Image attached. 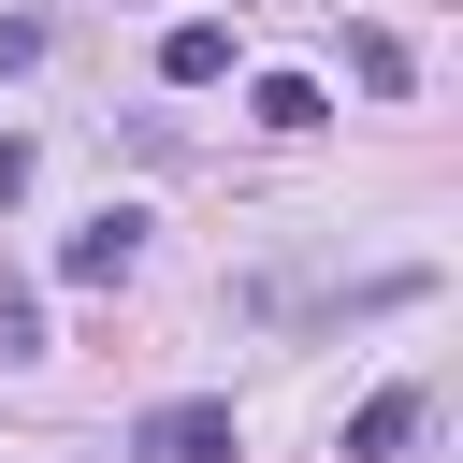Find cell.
Masks as SVG:
<instances>
[{
	"mask_svg": "<svg viewBox=\"0 0 463 463\" xmlns=\"http://www.w3.org/2000/svg\"><path fill=\"white\" fill-rule=\"evenodd\" d=\"M130 463H246L232 391H174V405H145V420H130Z\"/></svg>",
	"mask_w": 463,
	"mask_h": 463,
	"instance_id": "6da1fadb",
	"label": "cell"
},
{
	"mask_svg": "<svg viewBox=\"0 0 463 463\" xmlns=\"http://www.w3.org/2000/svg\"><path fill=\"white\" fill-rule=\"evenodd\" d=\"M434 434V391H376V405H347V434H333V463H405Z\"/></svg>",
	"mask_w": 463,
	"mask_h": 463,
	"instance_id": "7a4b0ae2",
	"label": "cell"
},
{
	"mask_svg": "<svg viewBox=\"0 0 463 463\" xmlns=\"http://www.w3.org/2000/svg\"><path fill=\"white\" fill-rule=\"evenodd\" d=\"M130 260H145V217H130V203H101L87 232H58V275H72V289H116Z\"/></svg>",
	"mask_w": 463,
	"mask_h": 463,
	"instance_id": "3957f363",
	"label": "cell"
},
{
	"mask_svg": "<svg viewBox=\"0 0 463 463\" xmlns=\"http://www.w3.org/2000/svg\"><path fill=\"white\" fill-rule=\"evenodd\" d=\"M159 72H174V87H217V72H232V14H188V29H159Z\"/></svg>",
	"mask_w": 463,
	"mask_h": 463,
	"instance_id": "277c9868",
	"label": "cell"
},
{
	"mask_svg": "<svg viewBox=\"0 0 463 463\" xmlns=\"http://www.w3.org/2000/svg\"><path fill=\"white\" fill-rule=\"evenodd\" d=\"M246 116H260L275 145H304V130H318L333 101H318V72H260V87H246Z\"/></svg>",
	"mask_w": 463,
	"mask_h": 463,
	"instance_id": "5b68a950",
	"label": "cell"
},
{
	"mask_svg": "<svg viewBox=\"0 0 463 463\" xmlns=\"http://www.w3.org/2000/svg\"><path fill=\"white\" fill-rule=\"evenodd\" d=\"M347 58H362V87H376V101H405V87H420V58H405V29H347Z\"/></svg>",
	"mask_w": 463,
	"mask_h": 463,
	"instance_id": "8992f818",
	"label": "cell"
},
{
	"mask_svg": "<svg viewBox=\"0 0 463 463\" xmlns=\"http://www.w3.org/2000/svg\"><path fill=\"white\" fill-rule=\"evenodd\" d=\"M0 362H43V304L29 289H0Z\"/></svg>",
	"mask_w": 463,
	"mask_h": 463,
	"instance_id": "52a82bcc",
	"label": "cell"
},
{
	"mask_svg": "<svg viewBox=\"0 0 463 463\" xmlns=\"http://www.w3.org/2000/svg\"><path fill=\"white\" fill-rule=\"evenodd\" d=\"M14 72H43V14H0V87Z\"/></svg>",
	"mask_w": 463,
	"mask_h": 463,
	"instance_id": "ba28073f",
	"label": "cell"
},
{
	"mask_svg": "<svg viewBox=\"0 0 463 463\" xmlns=\"http://www.w3.org/2000/svg\"><path fill=\"white\" fill-rule=\"evenodd\" d=\"M14 188H29V130H0V203H14Z\"/></svg>",
	"mask_w": 463,
	"mask_h": 463,
	"instance_id": "9c48e42d",
	"label": "cell"
}]
</instances>
